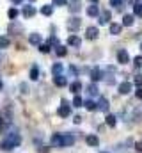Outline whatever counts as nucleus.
I'll use <instances>...</instances> for the list:
<instances>
[{
  "instance_id": "obj_10",
  "label": "nucleus",
  "mask_w": 142,
  "mask_h": 153,
  "mask_svg": "<svg viewBox=\"0 0 142 153\" xmlns=\"http://www.w3.org/2000/svg\"><path fill=\"white\" fill-rule=\"evenodd\" d=\"M103 78V71L100 70V68H92V71H91V80L92 82H98V80H101Z\"/></svg>"
},
{
  "instance_id": "obj_41",
  "label": "nucleus",
  "mask_w": 142,
  "mask_h": 153,
  "mask_svg": "<svg viewBox=\"0 0 142 153\" xmlns=\"http://www.w3.org/2000/svg\"><path fill=\"white\" fill-rule=\"evenodd\" d=\"M73 121H75L76 125H80V123H82V116H75V117H73Z\"/></svg>"
},
{
  "instance_id": "obj_27",
  "label": "nucleus",
  "mask_w": 142,
  "mask_h": 153,
  "mask_svg": "<svg viewBox=\"0 0 142 153\" xmlns=\"http://www.w3.org/2000/svg\"><path fill=\"white\" fill-rule=\"evenodd\" d=\"M11 45V39L7 36H0V48H7Z\"/></svg>"
},
{
  "instance_id": "obj_25",
  "label": "nucleus",
  "mask_w": 142,
  "mask_h": 153,
  "mask_svg": "<svg viewBox=\"0 0 142 153\" xmlns=\"http://www.w3.org/2000/svg\"><path fill=\"white\" fill-rule=\"evenodd\" d=\"M105 121H106V125H108V126H115V125H117V119H115V116H112V114H106Z\"/></svg>"
},
{
  "instance_id": "obj_39",
  "label": "nucleus",
  "mask_w": 142,
  "mask_h": 153,
  "mask_svg": "<svg viewBox=\"0 0 142 153\" xmlns=\"http://www.w3.org/2000/svg\"><path fill=\"white\" fill-rule=\"evenodd\" d=\"M66 4H68L66 0H53V5H57V7L59 5H66Z\"/></svg>"
},
{
  "instance_id": "obj_28",
  "label": "nucleus",
  "mask_w": 142,
  "mask_h": 153,
  "mask_svg": "<svg viewBox=\"0 0 142 153\" xmlns=\"http://www.w3.org/2000/svg\"><path fill=\"white\" fill-rule=\"evenodd\" d=\"M7 16H9V20H16V18H18V9H16V7H11V9L7 11Z\"/></svg>"
},
{
  "instance_id": "obj_36",
  "label": "nucleus",
  "mask_w": 142,
  "mask_h": 153,
  "mask_svg": "<svg viewBox=\"0 0 142 153\" xmlns=\"http://www.w3.org/2000/svg\"><path fill=\"white\" fill-rule=\"evenodd\" d=\"M48 45H53V46H59V39L55 38V36H52V38L48 39Z\"/></svg>"
},
{
  "instance_id": "obj_24",
  "label": "nucleus",
  "mask_w": 142,
  "mask_h": 153,
  "mask_svg": "<svg viewBox=\"0 0 142 153\" xmlns=\"http://www.w3.org/2000/svg\"><path fill=\"white\" fill-rule=\"evenodd\" d=\"M52 73H53L55 76L61 75V73H62V64H61V62H55V64L52 66Z\"/></svg>"
},
{
  "instance_id": "obj_35",
  "label": "nucleus",
  "mask_w": 142,
  "mask_h": 153,
  "mask_svg": "<svg viewBox=\"0 0 142 153\" xmlns=\"http://www.w3.org/2000/svg\"><path fill=\"white\" fill-rule=\"evenodd\" d=\"M70 9L73 11V13H78V11H80V4H78V2H75V4H71V5H70Z\"/></svg>"
},
{
  "instance_id": "obj_32",
  "label": "nucleus",
  "mask_w": 142,
  "mask_h": 153,
  "mask_svg": "<svg viewBox=\"0 0 142 153\" xmlns=\"http://www.w3.org/2000/svg\"><path fill=\"white\" fill-rule=\"evenodd\" d=\"M39 52H41V53H48V52H50V45H48V43H41V45H39Z\"/></svg>"
},
{
  "instance_id": "obj_38",
  "label": "nucleus",
  "mask_w": 142,
  "mask_h": 153,
  "mask_svg": "<svg viewBox=\"0 0 142 153\" xmlns=\"http://www.w3.org/2000/svg\"><path fill=\"white\" fill-rule=\"evenodd\" d=\"M133 117H135V119H139V117H142V107H141V109H137V111L133 112Z\"/></svg>"
},
{
  "instance_id": "obj_16",
  "label": "nucleus",
  "mask_w": 142,
  "mask_h": 153,
  "mask_svg": "<svg viewBox=\"0 0 142 153\" xmlns=\"http://www.w3.org/2000/svg\"><path fill=\"white\" fill-rule=\"evenodd\" d=\"M52 13H53V5L52 4H44L41 7V14L43 16H52Z\"/></svg>"
},
{
  "instance_id": "obj_34",
  "label": "nucleus",
  "mask_w": 142,
  "mask_h": 153,
  "mask_svg": "<svg viewBox=\"0 0 142 153\" xmlns=\"http://www.w3.org/2000/svg\"><path fill=\"white\" fill-rule=\"evenodd\" d=\"M133 84L137 85V87H142V75H137L133 78Z\"/></svg>"
},
{
  "instance_id": "obj_14",
  "label": "nucleus",
  "mask_w": 142,
  "mask_h": 153,
  "mask_svg": "<svg viewBox=\"0 0 142 153\" xmlns=\"http://www.w3.org/2000/svg\"><path fill=\"white\" fill-rule=\"evenodd\" d=\"M53 84H55L57 87H64V85L68 84V80H66V76L57 75V76H53Z\"/></svg>"
},
{
  "instance_id": "obj_33",
  "label": "nucleus",
  "mask_w": 142,
  "mask_h": 153,
  "mask_svg": "<svg viewBox=\"0 0 142 153\" xmlns=\"http://www.w3.org/2000/svg\"><path fill=\"white\" fill-rule=\"evenodd\" d=\"M110 5L121 11V9H123V0H110Z\"/></svg>"
},
{
  "instance_id": "obj_48",
  "label": "nucleus",
  "mask_w": 142,
  "mask_h": 153,
  "mask_svg": "<svg viewBox=\"0 0 142 153\" xmlns=\"http://www.w3.org/2000/svg\"><path fill=\"white\" fill-rule=\"evenodd\" d=\"M0 89H2V82H0Z\"/></svg>"
},
{
  "instance_id": "obj_6",
  "label": "nucleus",
  "mask_w": 142,
  "mask_h": 153,
  "mask_svg": "<svg viewBox=\"0 0 142 153\" xmlns=\"http://www.w3.org/2000/svg\"><path fill=\"white\" fill-rule=\"evenodd\" d=\"M71 144H75V135H71V134H62V148H68Z\"/></svg>"
},
{
  "instance_id": "obj_4",
  "label": "nucleus",
  "mask_w": 142,
  "mask_h": 153,
  "mask_svg": "<svg viewBox=\"0 0 142 153\" xmlns=\"http://www.w3.org/2000/svg\"><path fill=\"white\" fill-rule=\"evenodd\" d=\"M132 87H133V85H132V82H121V84H119V87H117V91H119L121 94H128V93L132 91Z\"/></svg>"
},
{
  "instance_id": "obj_23",
  "label": "nucleus",
  "mask_w": 142,
  "mask_h": 153,
  "mask_svg": "<svg viewBox=\"0 0 142 153\" xmlns=\"http://www.w3.org/2000/svg\"><path fill=\"white\" fill-rule=\"evenodd\" d=\"M55 53H57V57H64L68 53V50H66V46L59 45V46H55Z\"/></svg>"
},
{
  "instance_id": "obj_22",
  "label": "nucleus",
  "mask_w": 142,
  "mask_h": 153,
  "mask_svg": "<svg viewBox=\"0 0 142 153\" xmlns=\"http://www.w3.org/2000/svg\"><path fill=\"white\" fill-rule=\"evenodd\" d=\"M84 107H85L87 111H96V109H98V103H94L92 100H85V102H84Z\"/></svg>"
},
{
  "instance_id": "obj_15",
  "label": "nucleus",
  "mask_w": 142,
  "mask_h": 153,
  "mask_svg": "<svg viewBox=\"0 0 142 153\" xmlns=\"http://www.w3.org/2000/svg\"><path fill=\"white\" fill-rule=\"evenodd\" d=\"M34 14H36L34 5H25V7H23V16H25V18H32Z\"/></svg>"
},
{
  "instance_id": "obj_31",
  "label": "nucleus",
  "mask_w": 142,
  "mask_h": 153,
  "mask_svg": "<svg viewBox=\"0 0 142 153\" xmlns=\"http://www.w3.org/2000/svg\"><path fill=\"white\" fill-rule=\"evenodd\" d=\"M84 105V100L78 96V94H75V98H73V107H82Z\"/></svg>"
},
{
  "instance_id": "obj_1",
  "label": "nucleus",
  "mask_w": 142,
  "mask_h": 153,
  "mask_svg": "<svg viewBox=\"0 0 142 153\" xmlns=\"http://www.w3.org/2000/svg\"><path fill=\"white\" fill-rule=\"evenodd\" d=\"M20 143H21V135L20 134H9L2 143H0V150L2 152H11L13 148H16V146H20Z\"/></svg>"
},
{
  "instance_id": "obj_45",
  "label": "nucleus",
  "mask_w": 142,
  "mask_h": 153,
  "mask_svg": "<svg viewBox=\"0 0 142 153\" xmlns=\"http://www.w3.org/2000/svg\"><path fill=\"white\" fill-rule=\"evenodd\" d=\"M11 2H13V4H16V5H18V4H21V0H11Z\"/></svg>"
},
{
  "instance_id": "obj_30",
  "label": "nucleus",
  "mask_w": 142,
  "mask_h": 153,
  "mask_svg": "<svg viewBox=\"0 0 142 153\" xmlns=\"http://www.w3.org/2000/svg\"><path fill=\"white\" fill-rule=\"evenodd\" d=\"M37 78H39V68L32 66V70H30V80H37Z\"/></svg>"
},
{
  "instance_id": "obj_44",
  "label": "nucleus",
  "mask_w": 142,
  "mask_h": 153,
  "mask_svg": "<svg viewBox=\"0 0 142 153\" xmlns=\"http://www.w3.org/2000/svg\"><path fill=\"white\" fill-rule=\"evenodd\" d=\"M4 126H5V123H4V119H2V117H0V132H2V130H4Z\"/></svg>"
},
{
  "instance_id": "obj_5",
  "label": "nucleus",
  "mask_w": 142,
  "mask_h": 153,
  "mask_svg": "<svg viewBox=\"0 0 142 153\" xmlns=\"http://www.w3.org/2000/svg\"><path fill=\"white\" fill-rule=\"evenodd\" d=\"M80 23H82V22H80V18H76V16H75V18H71L70 22H68V27H70L71 32H76V30L80 29Z\"/></svg>"
},
{
  "instance_id": "obj_3",
  "label": "nucleus",
  "mask_w": 142,
  "mask_h": 153,
  "mask_svg": "<svg viewBox=\"0 0 142 153\" xmlns=\"http://www.w3.org/2000/svg\"><path fill=\"white\" fill-rule=\"evenodd\" d=\"M98 34H100L98 27H87V29H85V38L87 39H96Z\"/></svg>"
},
{
  "instance_id": "obj_9",
  "label": "nucleus",
  "mask_w": 142,
  "mask_h": 153,
  "mask_svg": "<svg viewBox=\"0 0 142 153\" xmlns=\"http://www.w3.org/2000/svg\"><path fill=\"white\" fill-rule=\"evenodd\" d=\"M68 45H70V46H73V48H80L82 39L78 38V36H75V34H71L70 38H68Z\"/></svg>"
},
{
  "instance_id": "obj_37",
  "label": "nucleus",
  "mask_w": 142,
  "mask_h": 153,
  "mask_svg": "<svg viewBox=\"0 0 142 153\" xmlns=\"http://www.w3.org/2000/svg\"><path fill=\"white\" fill-rule=\"evenodd\" d=\"M133 64L139 68V66H142V55H137L135 59H133Z\"/></svg>"
},
{
  "instance_id": "obj_11",
  "label": "nucleus",
  "mask_w": 142,
  "mask_h": 153,
  "mask_svg": "<svg viewBox=\"0 0 142 153\" xmlns=\"http://www.w3.org/2000/svg\"><path fill=\"white\" fill-rule=\"evenodd\" d=\"M98 22H100V25H106V23H108V22H110V11H101V13H100V20H98Z\"/></svg>"
},
{
  "instance_id": "obj_18",
  "label": "nucleus",
  "mask_w": 142,
  "mask_h": 153,
  "mask_svg": "<svg viewBox=\"0 0 142 153\" xmlns=\"http://www.w3.org/2000/svg\"><path fill=\"white\" fill-rule=\"evenodd\" d=\"M98 111H101V112H106L108 111V100L106 98H100V102H98Z\"/></svg>"
},
{
  "instance_id": "obj_2",
  "label": "nucleus",
  "mask_w": 142,
  "mask_h": 153,
  "mask_svg": "<svg viewBox=\"0 0 142 153\" xmlns=\"http://www.w3.org/2000/svg\"><path fill=\"white\" fill-rule=\"evenodd\" d=\"M117 62H119V64H128V62H130V55H128V52H126L124 48L117 50Z\"/></svg>"
},
{
  "instance_id": "obj_46",
  "label": "nucleus",
  "mask_w": 142,
  "mask_h": 153,
  "mask_svg": "<svg viewBox=\"0 0 142 153\" xmlns=\"http://www.w3.org/2000/svg\"><path fill=\"white\" fill-rule=\"evenodd\" d=\"M141 52H142V43H141Z\"/></svg>"
},
{
  "instance_id": "obj_17",
  "label": "nucleus",
  "mask_w": 142,
  "mask_h": 153,
  "mask_svg": "<svg viewBox=\"0 0 142 153\" xmlns=\"http://www.w3.org/2000/svg\"><path fill=\"white\" fill-rule=\"evenodd\" d=\"M121 30H123V25H121V23H110V34H112V36L121 34Z\"/></svg>"
},
{
  "instance_id": "obj_47",
  "label": "nucleus",
  "mask_w": 142,
  "mask_h": 153,
  "mask_svg": "<svg viewBox=\"0 0 142 153\" xmlns=\"http://www.w3.org/2000/svg\"><path fill=\"white\" fill-rule=\"evenodd\" d=\"M100 153H108V152H100Z\"/></svg>"
},
{
  "instance_id": "obj_12",
  "label": "nucleus",
  "mask_w": 142,
  "mask_h": 153,
  "mask_svg": "<svg viewBox=\"0 0 142 153\" xmlns=\"http://www.w3.org/2000/svg\"><path fill=\"white\" fill-rule=\"evenodd\" d=\"M70 114H71V105L62 103V105H61V109H59V116H61V117H68Z\"/></svg>"
},
{
  "instance_id": "obj_42",
  "label": "nucleus",
  "mask_w": 142,
  "mask_h": 153,
  "mask_svg": "<svg viewBox=\"0 0 142 153\" xmlns=\"http://www.w3.org/2000/svg\"><path fill=\"white\" fill-rule=\"evenodd\" d=\"M135 148H137V152H142V141H141V143H137V144H135Z\"/></svg>"
},
{
  "instance_id": "obj_40",
  "label": "nucleus",
  "mask_w": 142,
  "mask_h": 153,
  "mask_svg": "<svg viewBox=\"0 0 142 153\" xmlns=\"http://www.w3.org/2000/svg\"><path fill=\"white\" fill-rule=\"evenodd\" d=\"M135 96H137L139 100H142V87H139V89L135 91Z\"/></svg>"
},
{
  "instance_id": "obj_29",
  "label": "nucleus",
  "mask_w": 142,
  "mask_h": 153,
  "mask_svg": "<svg viewBox=\"0 0 142 153\" xmlns=\"http://www.w3.org/2000/svg\"><path fill=\"white\" fill-rule=\"evenodd\" d=\"M87 93H89L91 96H96V94H98V87H96V84H89V85H87Z\"/></svg>"
},
{
  "instance_id": "obj_7",
  "label": "nucleus",
  "mask_w": 142,
  "mask_h": 153,
  "mask_svg": "<svg viewBox=\"0 0 142 153\" xmlns=\"http://www.w3.org/2000/svg\"><path fill=\"white\" fill-rule=\"evenodd\" d=\"M52 146L53 148H62V134H53L52 135Z\"/></svg>"
},
{
  "instance_id": "obj_20",
  "label": "nucleus",
  "mask_w": 142,
  "mask_h": 153,
  "mask_svg": "<svg viewBox=\"0 0 142 153\" xmlns=\"http://www.w3.org/2000/svg\"><path fill=\"white\" fill-rule=\"evenodd\" d=\"M70 89H71V93H73V94H78V93L82 91V84H80L78 80H75V82L70 85Z\"/></svg>"
},
{
  "instance_id": "obj_21",
  "label": "nucleus",
  "mask_w": 142,
  "mask_h": 153,
  "mask_svg": "<svg viewBox=\"0 0 142 153\" xmlns=\"http://www.w3.org/2000/svg\"><path fill=\"white\" fill-rule=\"evenodd\" d=\"M87 14L89 16H100V7L98 5H89L87 7Z\"/></svg>"
},
{
  "instance_id": "obj_43",
  "label": "nucleus",
  "mask_w": 142,
  "mask_h": 153,
  "mask_svg": "<svg viewBox=\"0 0 142 153\" xmlns=\"http://www.w3.org/2000/svg\"><path fill=\"white\" fill-rule=\"evenodd\" d=\"M70 73H73V75H76V68H75V66H70Z\"/></svg>"
},
{
  "instance_id": "obj_8",
  "label": "nucleus",
  "mask_w": 142,
  "mask_h": 153,
  "mask_svg": "<svg viewBox=\"0 0 142 153\" xmlns=\"http://www.w3.org/2000/svg\"><path fill=\"white\" fill-rule=\"evenodd\" d=\"M85 143H87L89 146H92V148H96V146H100V139H98V135H94V134H91V135H87V137H85Z\"/></svg>"
},
{
  "instance_id": "obj_13",
  "label": "nucleus",
  "mask_w": 142,
  "mask_h": 153,
  "mask_svg": "<svg viewBox=\"0 0 142 153\" xmlns=\"http://www.w3.org/2000/svg\"><path fill=\"white\" fill-rule=\"evenodd\" d=\"M133 22H135V14H124L123 16V25L124 27H132Z\"/></svg>"
},
{
  "instance_id": "obj_19",
  "label": "nucleus",
  "mask_w": 142,
  "mask_h": 153,
  "mask_svg": "<svg viewBox=\"0 0 142 153\" xmlns=\"http://www.w3.org/2000/svg\"><path fill=\"white\" fill-rule=\"evenodd\" d=\"M29 43H30V45H37V46H39V45H41V34H37V32L30 34V36H29Z\"/></svg>"
},
{
  "instance_id": "obj_26",
  "label": "nucleus",
  "mask_w": 142,
  "mask_h": 153,
  "mask_svg": "<svg viewBox=\"0 0 142 153\" xmlns=\"http://www.w3.org/2000/svg\"><path fill=\"white\" fill-rule=\"evenodd\" d=\"M133 14L142 18V2H137V4L133 5Z\"/></svg>"
},
{
  "instance_id": "obj_49",
  "label": "nucleus",
  "mask_w": 142,
  "mask_h": 153,
  "mask_svg": "<svg viewBox=\"0 0 142 153\" xmlns=\"http://www.w3.org/2000/svg\"><path fill=\"white\" fill-rule=\"evenodd\" d=\"M29 2H34V0H29Z\"/></svg>"
}]
</instances>
